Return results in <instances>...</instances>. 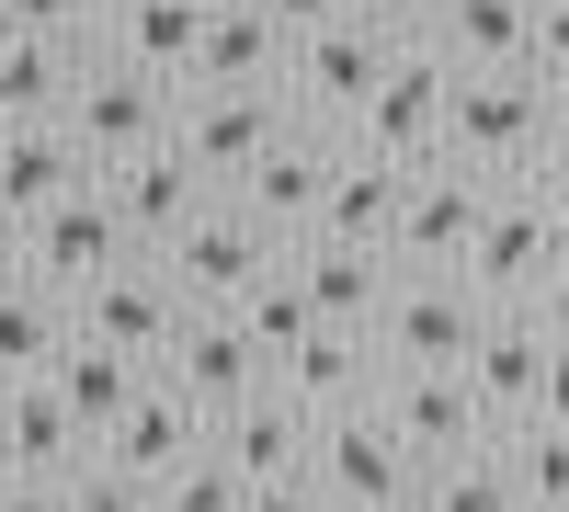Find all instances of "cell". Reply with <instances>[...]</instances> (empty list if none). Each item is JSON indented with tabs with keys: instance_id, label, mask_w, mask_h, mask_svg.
<instances>
[{
	"instance_id": "6da1fadb",
	"label": "cell",
	"mask_w": 569,
	"mask_h": 512,
	"mask_svg": "<svg viewBox=\"0 0 569 512\" xmlns=\"http://www.w3.org/2000/svg\"><path fill=\"white\" fill-rule=\"evenodd\" d=\"M445 160L490 171V182H536L547 171V80L536 69H467L445 103Z\"/></svg>"
},
{
	"instance_id": "7a4b0ae2",
	"label": "cell",
	"mask_w": 569,
	"mask_h": 512,
	"mask_svg": "<svg viewBox=\"0 0 569 512\" xmlns=\"http://www.w3.org/2000/svg\"><path fill=\"white\" fill-rule=\"evenodd\" d=\"M69 137H80V160L91 171H126V160H149L182 137V80H149V69H126L91 46V69L69 91Z\"/></svg>"
},
{
	"instance_id": "3957f363",
	"label": "cell",
	"mask_w": 569,
	"mask_h": 512,
	"mask_svg": "<svg viewBox=\"0 0 569 512\" xmlns=\"http://www.w3.org/2000/svg\"><path fill=\"white\" fill-rule=\"evenodd\" d=\"M399 46L410 34H388V23H330V34H308V46H284V103H297V126H319V137H353V114L376 103V80L399 69Z\"/></svg>"
},
{
	"instance_id": "277c9868",
	"label": "cell",
	"mask_w": 569,
	"mask_h": 512,
	"mask_svg": "<svg viewBox=\"0 0 569 512\" xmlns=\"http://www.w3.org/2000/svg\"><path fill=\"white\" fill-rule=\"evenodd\" d=\"M284 251H297V240H273V228H262L240 194H217V205L160 251V273L182 285V308H240L262 273H284Z\"/></svg>"
},
{
	"instance_id": "5b68a950",
	"label": "cell",
	"mask_w": 569,
	"mask_h": 512,
	"mask_svg": "<svg viewBox=\"0 0 569 512\" xmlns=\"http://www.w3.org/2000/svg\"><path fill=\"white\" fill-rule=\"evenodd\" d=\"M284 137H297V103H284V91H217V80L182 91V160H194L217 194H240Z\"/></svg>"
},
{
	"instance_id": "8992f818",
	"label": "cell",
	"mask_w": 569,
	"mask_h": 512,
	"mask_svg": "<svg viewBox=\"0 0 569 512\" xmlns=\"http://www.w3.org/2000/svg\"><path fill=\"white\" fill-rule=\"evenodd\" d=\"M479 331H490V308H479L467 273H399L365 342H376V364H467Z\"/></svg>"
},
{
	"instance_id": "52a82bcc",
	"label": "cell",
	"mask_w": 569,
	"mask_h": 512,
	"mask_svg": "<svg viewBox=\"0 0 569 512\" xmlns=\"http://www.w3.org/2000/svg\"><path fill=\"white\" fill-rule=\"evenodd\" d=\"M445 103H456V69L410 34V46H399V69L376 80V103L353 114V149L399 160V171H433V160H445Z\"/></svg>"
},
{
	"instance_id": "ba28073f",
	"label": "cell",
	"mask_w": 569,
	"mask_h": 512,
	"mask_svg": "<svg viewBox=\"0 0 569 512\" xmlns=\"http://www.w3.org/2000/svg\"><path fill=\"white\" fill-rule=\"evenodd\" d=\"M558 273V217H547V182H501L490 217H479V251H467V285L479 308H536V285Z\"/></svg>"
},
{
	"instance_id": "9c48e42d",
	"label": "cell",
	"mask_w": 569,
	"mask_h": 512,
	"mask_svg": "<svg viewBox=\"0 0 569 512\" xmlns=\"http://www.w3.org/2000/svg\"><path fill=\"white\" fill-rule=\"evenodd\" d=\"M182 319H194V308H182V285L160 273V251H137V262L103 273V285L69 297V331H80V342H114V353H137V364H160V353L182 342Z\"/></svg>"
},
{
	"instance_id": "30bf717a",
	"label": "cell",
	"mask_w": 569,
	"mask_h": 512,
	"mask_svg": "<svg viewBox=\"0 0 569 512\" xmlns=\"http://www.w3.org/2000/svg\"><path fill=\"white\" fill-rule=\"evenodd\" d=\"M490 194H501V182H490V171H467V160L410 171V205H399V240H388V262H399V273H467Z\"/></svg>"
},
{
	"instance_id": "8fae6325",
	"label": "cell",
	"mask_w": 569,
	"mask_h": 512,
	"mask_svg": "<svg viewBox=\"0 0 569 512\" xmlns=\"http://www.w3.org/2000/svg\"><path fill=\"white\" fill-rule=\"evenodd\" d=\"M376 410L399 422V444L421 455V468H445V455H479V444H501V422L479 410V388H467L456 364H388V377H376Z\"/></svg>"
},
{
	"instance_id": "7c38bea8",
	"label": "cell",
	"mask_w": 569,
	"mask_h": 512,
	"mask_svg": "<svg viewBox=\"0 0 569 512\" xmlns=\"http://www.w3.org/2000/svg\"><path fill=\"white\" fill-rule=\"evenodd\" d=\"M12 262L34 273V285H58V297H80V285H103L114 262H137V240H126V217H114V194L91 182V194H69V205H46L23 240H12Z\"/></svg>"
},
{
	"instance_id": "4fadbf2b",
	"label": "cell",
	"mask_w": 569,
	"mask_h": 512,
	"mask_svg": "<svg viewBox=\"0 0 569 512\" xmlns=\"http://www.w3.org/2000/svg\"><path fill=\"white\" fill-rule=\"evenodd\" d=\"M308 479L342 501V512H365V501H410V490H421V455L399 444V422H388V410L365 399V410H330V422H319Z\"/></svg>"
},
{
	"instance_id": "5bb4252c",
	"label": "cell",
	"mask_w": 569,
	"mask_h": 512,
	"mask_svg": "<svg viewBox=\"0 0 569 512\" xmlns=\"http://www.w3.org/2000/svg\"><path fill=\"white\" fill-rule=\"evenodd\" d=\"M160 377H171V388L217 422V410H240L251 388H273V364H262V342H251L228 308H194V319H182V342L160 353Z\"/></svg>"
},
{
	"instance_id": "9a60e30c",
	"label": "cell",
	"mask_w": 569,
	"mask_h": 512,
	"mask_svg": "<svg viewBox=\"0 0 569 512\" xmlns=\"http://www.w3.org/2000/svg\"><path fill=\"white\" fill-rule=\"evenodd\" d=\"M103 194H114V217H126V240L137 251H171L182 228H194L206 205H217V182L182 160V137L171 149H149V160H126V171H103Z\"/></svg>"
},
{
	"instance_id": "2e32d148",
	"label": "cell",
	"mask_w": 569,
	"mask_h": 512,
	"mask_svg": "<svg viewBox=\"0 0 569 512\" xmlns=\"http://www.w3.org/2000/svg\"><path fill=\"white\" fill-rule=\"evenodd\" d=\"M91 182H103V171L80 160V137H69V126H12V137H0V228H12V240H23L46 205L91 194Z\"/></svg>"
},
{
	"instance_id": "e0dca14e",
	"label": "cell",
	"mask_w": 569,
	"mask_h": 512,
	"mask_svg": "<svg viewBox=\"0 0 569 512\" xmlns=\"http://www.w3.org/2000/svg\"><path fill=\"white\" fill-rule=\"evenodd\" d=\"M547 331H536V308H490V331H479V353L456 364L467 388H479V410L512 433V422H536V388H547Z\"/></svg>"
},
{
	"instance_id": "ac0fdd59",
	"label": "cell",
	"mask_w": 569,
	"mask_h": 512,
	"mask_svg": "<svg viewBox=\"0 0 569 512\" xmlns=\"http://www.w3.org/2000/svg\"><path fill=\"white\" fill-rule=\"evenodd\" d=\"M206 444H217L240 479H297L308 455H319V422H308L284 388H251L240 410H217V422H206Z\"/></svg>"
},
{
	"instance_id": "d6986e66",
	"label": "cell",
	"mask_w": 569,
	"mask_h": 512,
	"mask_svg": "<svg viewBox=\"0 0 569 512\" xmlns=\"http://www.w3.org/2000/svg\"><path fill=\"white\" fill-rule=\"evenodd\" d=\"M399 205H410V171L342 137V171H330V194H319V228H308V240H353V251H388V240H399Z\"/></svg>"
},
{
	"instance_id": "ffe728a7",
	"label": "cell",
	"mask_w": 569,
	"mask_h": 512,
	"mask_svg": "<svg viewBox=\"0 0 569 512\" xmlns=\"http://www.w3.org/2000/svg\"><path fill=\"white\" fill-rule=\"evenodd\" d=\"M80 455H91V433H80V410L58 399V377H12V388H0V468L69 479Z\"/></svg>"
},
{
	"instance_id": "44dd1931",
	"label": "cell",
	"mask_w": 569,
	"mask_h": 512,
	"mask_svg": "<svg viewBox=\"0 0 569 512\" xmlns=\"http://www.w3.org/2000/svg\"><path fill=\"white\" fill-rule=\"evenodd\" d=\"M330 171H342V137H319V126H297V137H284V149L240 182V205L273 228V240H308V228H319V194H330Z\"/></svg>"
},
{
	"instance_id": "7402d4cb",
	"label": "cell",
	"mask_w": 569,
	"mask_h": 512,
	"mask_svg": "<svg viewBox=\"0 0 569 512\" xmlns=\"http://www.w3.org/2000/svg\"><path fill=\"white\" fill-rule=\"evenodd\" d=\"M103 455H114L126 479H149V490H160L171 468H194V455H206V410L182 399L171 377H149V388H137V410L103 433Z\"/></svg>"
},
{
	"instance_id": "603a6c76",
	"label": "cell",
	"mask_w": 569,
	"mask_h": 512,
	"mask_svg": "<svg viewBox=\"0 0 569 512\" xmlns=\"http://www.w3.org/2000/svg\"><path fill=\"white\" fill-rule=\"evenodd\" d=\"M284 273L308 285V308L330 319V331H376V308H388V285H399V262L388 251H353V240H297Z\"/></svg>"
},
{
	"instance_id": "cb8c5ba5",
	"label": "cell",
	"mask_w": 569,
	"mask_h": 512,
	"mask_svg": "<svg viewBox=\"0 0 569 512\" xmlns=\"http://www.w3.org/2000/svg\"><path fill=\"white\" fill-rule=\"evenodd\" d=\"M421 46L467 80V69H525L536 58V0H433Z\"/></svg>"
},
{
	"instance_id": "d4e9b609",
	"label": "cell",
	"mask_w": 569,
	"mask_h": 512,
	"mask_svg": "<svg viewBox=\"0 0 569 512\" xmlns=\"http://www.w3.org/2000/svg\"><path fill=\"white\" fill-rule=\"evenodd\" d=\"M103 58L149 69V80H194V46H206V0H103Z\"/></svg>"
},
{
	"instance_id": "484cf974",
	"label": "cell",
	"mask_w": 569,
	"mask_h": 512,
	"mask_svg": "<svg viewBox=\"0 0 569 512\" xmlns=\"http://www.w3.org/2000/svg\"><path fill=\"white\" fill-rule=\"evenodd\" d=\"M80 69H91V46H58V34H0V137H12V126H69Z\"/></svg>"
},
{
	"instance_id": "4316f807",
	"label": "cell",
	"mask_w": 569,
	"mask_h": 512,
	"mask_svg": "<svg viewBox=\"0 0 569 512\" xmlns=\"http://www.w3.org/2000/svg\"><path fill=\"white\" fill-rule=\"evenodd\" d=\"M194 80H217V91H273V80H284V34H273L262 0H206ZM194 80H182V91H194Z\"/></svg>"
},
{
	"instance_id": "83f0119b",
	"label": "cell",
	"mask_w": 569,
	"mask_h": 512,
	"mask_svg": "<svg viewBox=\"0 0 569 512\" xmlns=\"http://www.w3.org/2000/svg\"><path fill=\"white\" fill-rule=\"evenodd\" d=\"M376 377H388V364H376V342H365V331H319L308 353H284V364H273V388L297 399L308 422H330V410H365V399H376Z\"/></svg>"
},
{
	"instance_id": "f1b7e54d",
	"label": "cell",
	"mask_w": 569,
	"mask_h": 512,
	"mask_svg": "<svg viewBox=\"0 0 569 512\" xmlns=\"http://www.w3.org/2000/svg\"><path fill=\"white\" fill-rule=\"evenodd\" d=\"M69 342H80L69 331V297L34 285V273L12 262V273H0V388H12V377H58Z\"/></svg>"
},
{
	"instance_id": "f546056e",
	"label": "cell",
	"mask_w": 569,
	"mask_h": 512,
	"mask_svg": "<svg viewBox=\"0 0 569 512\" xmlns=\"http://www.w3.org/2000/svg\"><path fill=\"white\" fill-rule=\"evenodd\" d=\"M149 377H160V364H137V353H114V342H69V353H58V399L80 410L91 444L137 410V388H149Z\"/></svg>"
},
{
	"instance_id": "4dcf8cb0",
	"label": "cell",
	"mask_w": 569,
	"mask_h": 512,
	"mask_svg": "<svg viewBox=\"0 0 569 512\" xmlns=\"http://www.w3.org/2000/svg\"><path fill=\"white\" fill-rule=\"evenodd\" d=\"M410 512H525V490H512L501 444H479V455H445V468H421Z\"/></svg>"
},
{
	"instance_id": "1f68e13d",
	"label": "cell",
	"mask_w": 569,
	"mask_h": 512,
	"mask_svg": "<svg viewBox=\"0 0 569 512\" xmlns=\"http://www.w3.org/2000/svg\"><path fill=\"white\" fill-rule=\"evenodd\" d=\"M228 319H240V331L262 342V364H284V353H308V342L330 331V319L308 308V285H297V273H262V285H251L240 308H228Z\"/></svg>"
},
{
	"instance_id": "d6a6232c",
	"label": "cell",
	"mask_w": 569,
	"mask_h": 512,
	"mask_svg": "<svg viewBox=\"0 0 569 512\" xmlns=\"http://www.w3.org/2000/svg\"><path fill=\"white\" fill-rule=\"evenodd\" d=\"M501 468H512V490H525V512H569V433L558 422H512Z\"/></svg>"
},
{
	"instance_id": "836d02e7",
	"label": "cell",
	"mask_w": 569,
	"mask_h": 512,
	"mask_svg": "<svg viewBox=\"0 0 569 512\" xmlns=\"http://www.w3.org/2000/svg\"><path fill=\"white\" fill-rule=\"evenodd\" d=\"M160 512H251V479L206 444L194 468H171V479H160Z\"/></svg>"
},
{
	"instance_id": "e575fe53",
	"label": "cell",
	"mask_w": 569,
	"mask_h": 512,
	"mask_svg": "<svg viewBox=\"0 0 569 512\" xmlns=\"http://www.w3.org/2000/svg\"><path fill=\"white\" fill-rule=\"evenodd\" d=\"M58 490H69V512H160V490H149V479H126L103 444H91V455H80V468H69Z\"/></svg>"
},
{
	"instance_id": "d590c367",
	"label": "cell",
	"mask_w": 569,
	"mask_h": 512,
	"mask_svg": "<svg viewBox=\"0 0 569 512\" xmlns=\"http://www.w3.org/2000/svg\"><path fill=\"white\" fill-rule=\"evenodd\" d=\"M0 34H58V46H91V34H103V0H0Z\"/></svg>"
},
{
	"instance_id": "8d00e7d4",
	"label": "cell",
	"mask_w": 569,
	"mask_h": 512,
	"mask_svg": "<svg viewBox=\"0 0 569 512\" xmlns=\"http://www.w3.org/2000/svg\"><path fill=\"white\" fill-rule=\"evenodd\" d=\"M547 91H569V0H536V58H525Z\"/></svg>"
},
{
	"instance_id": "74e56055",
	"label": "cell",
	"mask_w": 569,
	"mask_h": 512,
	"mask_svg": "<svg viewBox=\"0 0 569 512\" xmlns=\"http://www.w3.org/2000/svg\"><path fill=\"white\" fill-rule=\"evenodd\" d=\"M251 512H342V501H330V490L297 468V479H251Z\"/></svg>"
},
{
	"instance_id": "f35d334b",
	"label": "cell",
	"mask_w": 569,
	"mask_h": 512,
	"mask_svg": "<svg viewBox=\"0 0 569 512\" xmlns=\"http://www.w3.org/2000/svg\"><path fill=\"white\" fill-rule=\"evenodd\" d=\"M262 12H273V34H284V46H308V34L342 23V0H262Z\"/></svg>"
},
{
	"instance_id": "ab89813d",
	"label": "cell",
	"mask_w": 569,
	"mask_h": 512,
	"mask_svg": "<svg viewBox=\"0 0 569 512\" xmlns=\"http://www.w3.org/2000/svg\"><path fill=\"white\" fill-rule=\"evenodd\" d=\"M0 512H69L58 479H23V468H0Z\"/></svg>"
},
{
	"instance_id": "60d3db41",
	"label": "cell",
	"mask_w": 569,
	"mask_h": 512,
	"mask_svg": "<svg viewBox=\"0 0 569 512\" xmlns=\"http://www.w3.org/2000/svg\"><path fill=\"white\" fill-rule=\"evenodd\" d=\"M342 12H353V23H388V34H421V23H433V0H342Z\"/></svg>"
},
{
	"instance_id": "b9f144b4",
	"label": "cell",
	"mask_w": 569,
	"mask_h": 512,
	"mask_svg": "<svg viewBox=\"0 0 569 512\" xmlns=\"http://www.w3.org/2000/svg\"><path fill=\"white\" fill-rule=\"evenodd\" d=\"M536 331H547V342L569 353V262H558V273H547V285H536Z\"/></svg>"
},
{
	"instance_id": "7bdbcfd3",
	"label": "cell",
	"mask_w": 569,
	"mask_h": 512,
	"mask_svg": "<svg viewBox=\"0 0 569 512\" xmlns=\"http://www.w3.org/2000/svg\"><path fill=\"white\" fill-rule=\"evenodd\" d=\"M536 422L569 433V353H547V388H536Z\"/></svg>"
},
{
	"instance_id": "ee69618b",
	"label": "cell",
	"mask_w": 569,
	"mask_h": 512,
	"mask_svg": "<svg viewBox=\"0 0 569 512\" xmlns=\"http://www.w3.org/2000/svg\"><path fill=\"white\" fill-rule=\"evenodd\" d=\"M547 171H569V91H547ZM536 171V182H547Z\"/></svg>"
},
{
	"instance_id": "f6af8a7d",
	"label": "cell",
	"mask_w": 569,
	"mask_h": 512,
	"mask_svg": "<svg viewBox=\"0 0 569 512\" xmlns=\"http://www.w3.org/2000/svg\"><path fill=\"white\" fill-rule=\"evenodd\" d=\"M547 217H558V262H569V171H547Z\"/></svg>"
},
{
	"instance_id": "bcb514c9",
	"label": "cell",
	"mask_w": 569,
	"mask_h": 512,
	"mask_svg": "<svg viewBox=\"0 0 569 512\" xmlns=\"http://www.w3.org/2000/svg\"><path fill=\"white\" fill-rule=\"evenodd\" d=\"M0 273H12V228H0Z\"/></svg>"
},
{
	"instance_id": "7dc6e473",
	"label": "cell",
	"mask_w": 569,
	"mask_h": 512,
	"mask_svg": "<svg viewBox=\"0 0 569 512\" xmlns=\"http://www.w3.org/2000/svg\"><path fill=\"white\" fill-rule=\"evenodd\" d=\"M365 512H410V501H365Z\"/></svg>"
}]
</instances>
